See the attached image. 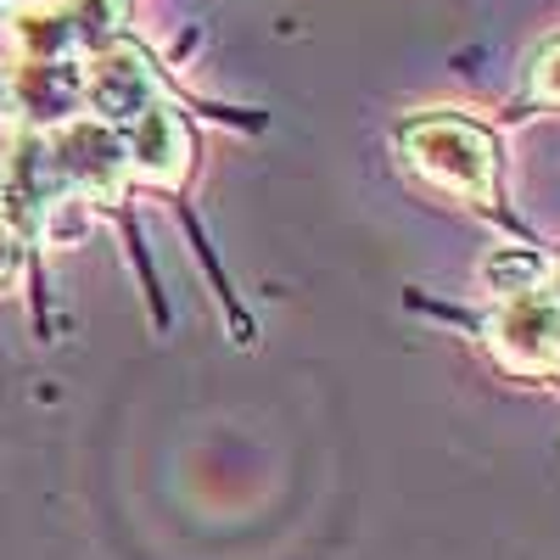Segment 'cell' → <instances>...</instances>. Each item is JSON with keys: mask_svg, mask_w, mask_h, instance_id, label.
Wrapping results in <instances>:
<instances>
[{"mask_svg": "<svg viewBox=\"0 0 560 560\" xmlns=\"http://www.w3.org/2000/svg\"><path fill=\"white\" fill-rule=\"evenodd\" d=\"M398 147H404V163L420 179H432L438 191L465 197V202H493V191H499V147H493V135L482 124L454 118V113L415 118V124H404Z\"/></svg>", "mask_w": 560, "mask_h": 560, "instance_id": "obj_1", "label": "cell"}, {"mask_svg": "<svg viewBox=\"0 0 560 560\" xmlns=\"http://www.w3.org/2000/svg\"><path fill=\"white\" fill-rule=\"evenodd\" d=\"M493 353L510 370H522V376L560 370V298L544 287L504 292L493 314Z\"/></svg>", "mask_w": 560, "mask_h": 560, "instance_id": "obj_2", "label": "cell"}, {"mask_svg": "<svg viewBox=\"0 0 560 560\" xmlns=\"http://www.w3.org/2000/svg\"><path fill=\"white\" fill-rule=\"evenodd\" d=\"M84 102L96 107L102 124H135L140 113H147L158 102V73L152 62L135 51V45H118L113 57H102L96 68L84 73Z\"/></svg>", "mask_w": 560, "mask_h": 560, "instance_id": "obj_3", "label": "cell"}, {"mask_svg": "<svg viewBox=\"0 0 560 560\" xmlns=\"http://www.w3.org/2000/svg\"><path fill=\"white\" fill-rule=\"evenodd\" d=\"M129 140H124V163L135 174H147L158 185H174L185 179V168H191V135H185L179 113H168L163 102H152L147 113H140L135 124H124Z\"/></svg>", "mask_w": 560, "mask_h": 560, "instance_id": "obj_4", "label": "cell"}, {"mask_svg": "<svg viewBox=\"0 0 560 560\" xmlns=\"http://www.w3.org/2000/svg\"><path fill=\"white\" fill-rule=\"evenodd\" d=\"M51 158L73 185H90L96 197H113L118 191V174L129 168L124 163V147H118V135H113V124H68L57 140H51Z\"/></svg>", "mask_w": 560, "mask_h": 560, "instance_id": "obj_5", "label": "cell"}, {"mask_svg": "<svg viewBox=\"0 0 560 560\" xmlns=\"http://www.w3.org/2000/svg\"><path fill=\"white\" fill-rule=\"evenodd\" d=\"M18 102L28 118H45L57 124L68 118L79 102H84V73L68 62V57H51V62H28L23 79H18Z\"/></svg>", "mask_w": 560, "mask_h": 560, "instance_id": "obj_6", "label": "cell"}, {"mask_svg": "<svg viewBox=\"0 0 560 560\" xmlns=\"http://www.w3.org/2000/svg\"><path fill=\"white\" fill-rule=\"evenodd\" d=\"M538 258L533 253H493L488 264H482V280L504 298V292H522V287H538Z\"/></svg>", "mask_w": 560, "mask_h": 560, "instance_id": "obj_7", "label": "cell"}, {"mask_svg": "<svg viewBox=\"0 0 560 560\" xmlns=\"http://www.w3.org/2000/svg\"><path fill=\"white\" fill-rule=\"evenodd\" d=\"M538 96H544V102H560V45L538 62Z\"/></svg>", "mask_w": 560, "mask_h": 560, "instance_id": "obj_8", "label": "cell"}, {"mask_svg": "<svg viewBox=\"0 0 560 560\" xmlns=\"http://www.w3.org/2000/svg\"><path fill=\"white\" fill-rule=\"evenodd\" d=\"M18 275V242H12V230H0V287Z\"/></svg>", "mask_w": 560, "mask_h": 560, "instance_id": "obj_9", "label": "cell"}, {"mask_svg": "<svg viewBox=\"0 0 560 560\" xmlns=\"http://www.w3.org/2000/svg\"><path fill=\"white\" fill-rule=\"evenodd\" d=\"M555 298H560V264H555Z\"/></svg>", "mask_w": 560, "mask_h": 560, "instance_id": "obj_10", "label": "cell"}]
</instances>
